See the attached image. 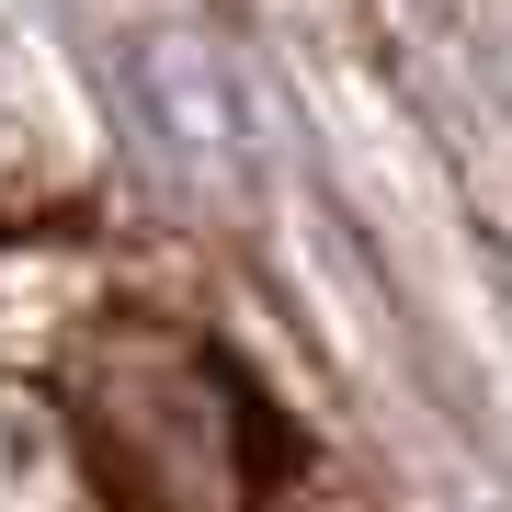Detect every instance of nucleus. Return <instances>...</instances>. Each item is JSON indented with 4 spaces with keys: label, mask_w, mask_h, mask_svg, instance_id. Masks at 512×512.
<instances>
[{
    "label": "nucleus",
    "mask_w": 512,
    "mask_h": 512,
    "mask_svg": "<svg viewBox=\"0 0 512 512\" xmlns=\"http://www.w3.org/2000/svg\"><path fill=\"white\" fill-rule=\"evenodd\" d=\"M69 421L126 512H262L285 478V421L183 319H103L69 353Z\"/></svg>",
    "instance_id": "nucleus-1"
}]
</instances>
